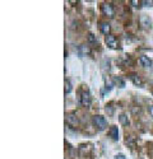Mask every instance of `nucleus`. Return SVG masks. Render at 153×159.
<instances>
[{
    "instance_id": "1",
    "label": "nucleus",
    "mask_w": 153,
    "mask_h": 159,
    "mask_svg": "<svg viewBox=\"0 0 153 159\" xmlns=\"http://www.w3.org/2000/svg\"><path fill=\"white\" fill-rule=\"evenodd\" d=\"M92 122H93V126L98 130V131H104L106 127H107V121L104 116L101 115H96L92 117Z\"/></svg>"
},
{
    "instance_id": "2",
    "label": "nucleus",
    "mask_w": 153,
    "mask_h": 159,
    "mask_svg": "<svg viewBox=\"0 0 153 159\" xmlns=\"http://www.w3.org/2000/svg\"><path fill=\"white\" fill-rule=\"evenodd\" d=\"M101 11H102V14L109 17V18H114L115 17V9L112 7V4L110 3H104L101 5Z\"/></svg>"
},
{
    "instance_id": "3",
    "label": "nucleus",
    "mask_w": 153,
    "mask_h": 159,
    "mask_svg": "<svg viewBox=\"0 0 153 159\" xmlns=\"http://www.w3.org/2000/svg\"><path fill=\"white\" fill-rule=\"evenodd\" d=\"M105 41H106V45H107L110 48H112V50H116V48L119 47V41H118V38L115 37L114 34H109V36H106Z\"/></svg>"
},
{
    "instance_id": "4",
    "label": "nucleus",
    "mask_w": 153,
    "mask_h": 159,
    "mask_svg": "<svg viewBox=\"0 0 153 159\" xmlns=\"http://www.w3.org/2000/svg\"><path fill=\"white\" fill-rule=\"evenodd\" d=\"M81 104L84 107H89L91 106V94L88 90H82L81 93Z\"/></svg>"
},
{
    "instance_id": "5",
    "label": "nucleus",
    "mask_w": 153,
    "mask_h": 159,
    "mask_svg": "<svg viewBox=\"0 0 153 159\" xmlns=\"http://www.w3.org/2000/svg\"><path fill=\"white\" fill-rule=\"evenodd\" d=\"M65 120H67V124H68L69 126H72V127L78 126V124H79V121H78V117H76L74 113H68Z\"/></svg>"
},
{
    "instance_id": "6",
    "label": "nucleus",
    "mask_w": 153,
    "mask_h": 159,
    "mask_svg": "<svg viewBox=\"0 0 153 159\" xmlns=\"http://www.w3.org/2000/svg\"><path fill=\"white\" fill-rule=\"evenodd\" d=\"M140 25H142L143 28H147V30H149V28L152 27V19H151L148 16L143 14L142 17H140Z\"/></svg>"
},
{
    "instance_id": "7",
    "label": "nucleus",
    "mask_w": 153,
    "mask_h": 159,
    "mask_svg": "<svg viewBox=\"0 0 153 159\" xmlns=\"http://www.w3.org/2000/svg\"><path fill=\"white\" fill-rule=\"evenodd\" d=\"M100 31L105 36H109V34H111V25L107 22H101L100 23Z\"/></svg>"
},
{
    "instance_id": "8",
    "label": "nucleus",
    "mask_w": 153,
    "mask_h": 159,
    "mask_svg": "<svg viewBox=\"0 0 153 159\" xmlns=\"http://www.w3.org/2000/svg\"><path fill=\"white\" fill-rule=\"evenodd\" d=\"M129 78H130V80L133 82V84H134V85L140 87V88H143V87H144V83H143L142 79H140V76H139V75H137V74H130V75H129Z\"/></svg>"
},
{
    "instance_id": "9",
    "label": "nucleus",
    "mask_w": 153,
    "mask_h": 159,
    "mask_svg": "<svg viewBox=\"0 0 153 159\" xmlns=\"http://www.w3.org/2000/svg\"><path fill=\"white\" fill-rule=\"evenodd\" d=\"M78 54H79V56H82V57L88 56L89 54H91V48H89V46H87V45H81V46L78 47Z\"/></svg>"
},
{
    "instance_id": "10",
    "label": "nucleus",
    "mask_w": 153,
    "mask_h": 159,
    "mask_svg": "<svg viewBox=\"0 0 153 159\" xmlns=\"http://www.w3.org/2000/svg\"><path fill=\"white\" fill-rule=\"evenodd\" d=\"M139 62H140V65H142L143 68H151L152 66V60L146 55H142L139 57Z\"/></svg>"
},
{
    "instance_id": "11",
    "label": "nucleus",
    "mask_w": 153,
    "mask_h": 159,
    "mask_svg": "<svg viewBox=\"0 0 153 159\" xmlns=\"http://www.w3.org/2000/svg\"><path fill=\"white\" fill-rule=\"evenodd\" d=\"M109 135L112 138V140L118 141L119 140V130H118V126H111L110 127V131H109Z\"/></svg>"
},
{
    "instance_id": "12",
    "label": "nucleus",
    "mask_w": 153,
    "mask_h": 159,
    "mask_svg": "<svg viewBox=\"0 0 153 159\" xmlns=\"http://www.w3.org/2000/svg\"><path fill=\"white\" fill-rule=\"evenodd\" d=\"M119 121H120V124L121 125H124V126H128L129 125V118H128V116L126 115H120V117H119Z\"/></svg>"
},
{
    "instance_id": "13",
    "label": "nucleus",
    "mask_w": 153,
    "mask_h": 159,
    "mask_svg": "<svg viewBox=\"0 0 153 159\" xmlns=\"http://www.w3.org/2000/svg\"><path fill=\"white\" fill-rule=\"evenodd\" d=\"M72 92V83L70 80H65V94H69Z\"/></svg>"
},
{
    "instance_id": "14",
    "label": "nucleus",
    "mask_w": 153,
    "mask_h": 159,
    "mask_svg": "<svg viewBox=\"0 0 153 159\" xmlns=\"http://www.w3.org/2000/svg\"><path fill=\"white\" fill-rule=\"evenodd\" d=\"M142 5H144V7H153V0H143Z\"/></svg>"
},
{
    "instance_id": "15",
    "label": "nucleus",
    "mask_w": 153,
    "mask_h": 159,
    "mask_svg": "<svg viewBox=\"0 0 153 159\" xmlns=\"http://www.w3.org/2000/svg\"><path fill=\"white\" fill-rule=\"evenodd\" d=\"M130 4H133V7H135V8H140V7H142V2H137V0H132Z\"/></svg>"
},
{
    "instance_id": "16",
    "label": "nucleus",
    "mask_w": 153,
    "mask_h": 159,
    "mask_svg": "<svg viewBox=\"0 0 153 159\" xmlns=\"http://www.w3.org/2000/svg\"><path fill=\"white\" fill-rule=\"evenodd\" d=\"M88 39H89V42H96V37L93 33H89L88 34Z\"/></svg>"
},
{
    "instance_id": "17",
    "label": "nucleus",
    "mask_w": 153,
    "mask_h": 159,
    "mask_svg": "<svg viewBox=\"0 0 153 159\" xmlns=\"http://www.w3.org/2000/svg\"><path fill=\"white\" fill-rule=\"evenodd\" d=\"M148 112H149V115L153 117V104H151L149 107H148Z\"/></svg>"
},
{
    "instance_id": "18",
    "label": "nucleus",
    "mask_w": 153,
    "mask_h": 159,
    "mask_svg": "<svg viewBox=\"0 0 153 159\" xmlns=\"http://www.w3.org/2000/svg\"><path fill=\"white\" fill-rule=\"evenodd\" d=\"M115 159H125V155L124 154H118L116 157H115Z\"/></svg>"
}]
</instances>
